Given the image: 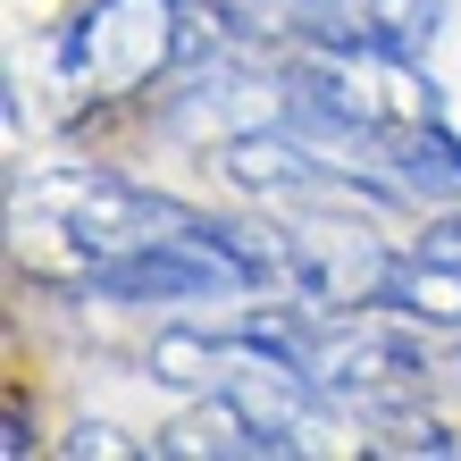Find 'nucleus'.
I'll list each match as a JSON object with an SVG mask.
<instances>
[{"mask_svg":"<svg viewBox=\"0 0 461 461\" xmlns=\"http://www.w3.org/2000/svg\"><path fill=\"white\" fill-rule=\"evenodd\" d=\"M219 219L185 210L176 194H151V185H126V176H42L17 194V243L50 268H68V285L85 268H110L126 252H151V243H176V235H202Z\"/></svg>","mask_w":461,"mask_h":461,"instance_id":"1","label":"nucleus"},{"mask_svg":"<svg viewBox=\"0 0 461 461\" xmlns=\"http://www.w3.org/2000/svg\"><path fill=\"white\" fill-rule=\"evenodd\" d=\"M76 453H143V445H126L118 428H85V437H76Z\"/></svg>","mask_w":461,"mask_h":461,"instance_id":"4","label":"nucleus"},{"mask_svg":"<svg viewBox=\"0 0 461 461\" xmlns=\"http://www.w3.org/2000/svg\"><path fill=\"white\" fill-rule=\"evenodd\" d=\"M377 303H394L402 319H428V328H461V219L428 227L411 252H386Z\"/></svg>","mask_w":461,"mask_h":461,"instance_id":"3","label":"nucleus"},{"mask_svg":"<svg viewBox=\"0 0 461 461\" xmlns=\"http://www.w3.org/2000/svg\"><path fill=\"white\" fill-rule=\"evenodd\" d=\"M210 50V17L194 0H93L85 17L50 42V85L76 110L85 101H126L159 76L194 68Z\"/></svg>","mask_w":461,"mask_h":461,"instance_id":"2","label":"nucleus"}]
</instances>
